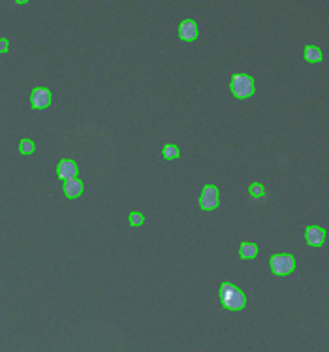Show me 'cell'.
<instances>
[{
  "mask_svg": "<svg viewBox=\"0 0 329 352\" xmlns=\"http://www.w3.org/2000/svg\"><path fill=\"white\" fill-rule=\"evenodd\" d=\"M220 300H222V305L226 309H230V311H239L247 303L245 294L237 287L230 285V283H224L220 287Z\"/></svg>",
  "mask_w": 329,
  "mask_h": 352,
  "instance_id": "cell-1",
  "label": "cell"
},
{
  "mask_svg": "<svg viewBox=\"0 0 329 352\" xmlns=\"http://www.w3.org/2000/svg\"><path fill=\"white\" fill-rule=\"evenodd\" d=\"M81 190H83V183H81L77 177H73V179H68L64 183V194L68 198H77L81 194Z\"/></svg>",
  "mask_w": 329,
  "mask_h": 352,
  "instance_id": "cell-9",
  "label": "cell"
},
{
  "mask_svg": "<svg viewBox=\"0 0 329 352\" xmlns=\"http://www.w3.org/2000/svg\"><path fill=\"white\" fill-rule=\"evenodd\" d=\"M34 149H36V145H34L32 139H21L19 151H21L23 155H30V153H34Z\"/></svg>",
  "mask_w": 329,
  "mask_h": 352,
  "instance_id": "cell-12",
  "label": "cell"
},
{
  "mask_svg": "<svg viewBox=\"0 0 329 352\" xmlns=\"http://www.w3.org/2000/svg\"><path fill=\"white\" fill-rule=\"evenodd\" d=\"M4 51H8V41L0 40V53H4Z\"/></svg>",
  "mask_w": 329,
  "mask_h": 352,
  "instance_id": "cell-16",
  "label": "cell"
},
{
  "mask_svg": "<svg viewBox=\"0 0 329 352\" xmlns=\"http://www.w3.org/2000/svg\"><path fill=\"white\" fill-rule=\"evenodd\" d=\"M130 224L132 226H141L143 224V215L137 213V211H132L130 213Z\"/></svg>",
  "mask_w": 329,
  "mask_h": 352,
  "instance_id": "cell-14",
  "label": "cell"
},
{
  "mask_svg": "<svg viewBox=\"0 0 329 352\" xmlns=\"http://www.w3.org/2000/svg\"><path fill=\"white\" fill-rule=\"evenodd\" d=\"M258 254V247L254 243H243L239 247V256L245 258V260H250V258H254Z\"/></svg>",
  "mask_w": 329,
  "mask_h": 352,
  "instance_id": "cell-10",
  "label": "cell"
},
{
  "mask_svg": "<svg viewBox=\"0 0 329 352\" xmlns=\"http://www.w3.org/2000/svg\"><path fill=\"white\" fill-rule=\"evenodd\" d=\"M305 238L307 241L311 243V245L318 247L324 243V239H326V232L322 228H318V226H309V228L305 230Z\"/></svg>",
  "mask_w": 329,
  "mask_h": 352,
  "instance_id": "cell-8",
  "label": "cell"
},
{
  "mask_svg": "<svg viewBox=\"0 0 329 352\" xmlns=\"http://www.w3.org/2000/svg\"><path fill=\"white\" fill-rule=\"evenodd\" d=\"M56 173H58L60 179L64 181L73 179V177H77V164L73 160H60L58 168H56Z\"/></svg>",
  "mask_w": 329,
  "mask_h": 352,
  "instance_id": "cell-6",
  "label": "cell"
},
{
  "mask_svg": "<svg viewBox=\"0 0 329 352\" xmlns=\"http://www.w3.org/2000/svg\"><path fill=\"white\" fill-rule=\"evenodd\" d=\"M164 156H166L168 160L177 158V156H179V147H177V145H166V147H164Z\"/></svg>",
  "mask_w": 329,
  "mask_h": 352,
  "instance_id": "cell-13",
  "label": "cell"
},
{
  "mask_svg": "<svg viewBox=\"0 0 329 352\" xmlns=\"http://www.w3.org/2000/svg\"><path fill=\"white\" fill-rule=\"evenodd\" d=\"M200 205L203 209H215L218 205V190L215 185H205V189L201 192L200 198Z\"/></svg>",
  "mask_w": 329,
  "mask_h": 352,
  "instance_id": "cell-5",
  "label": "cell"
},
{
  "mask_svg": "<svg viewBox=\"0 0 329 352\" xmlns=\"http://www.w3.org/2000/svg\"><path fill=\"white\" fill-rule=\"evenodd\" d=\"M30 104L34 109H45L51 104V90H47L45 87H38L32 90L30 94Z\"/></svg>",
  "mask_w": 329,
  "mask_h": 352,
  "instance_id": "cell-4",
  "label": "cell"
},
{
  "mask_svg": "<svg viewBox=\"0 0 329 352\" xmlns=\"http://www.w3.org/2000/svg\"><path fill=\"white\" fill-rule=\"evenodd\" d=\"M179 36L181 40L185 41H192L198 38V25L194 21H183L181 26H179Z\"/></svg>",
  "mask_w": 329,
  "mask_h": 352,
  "instance_id": "cell-7",
  "label": "cell"
},
{
  "mask_svg": "<svg viewBox=\"0 0 329 352\" xmlns=\"http://www.w3.org/2000/svg\"><path fill=\"white\" fill-rule=\"evenodd\" d=\"M17 4H26V2H28V0H15Z\"/></svg>",
  "mask_w": 329,
  "mask_h": 352,
  "instance_id": "cell-17",
  "label": "cell"
},
{
  "mask_svg": "<svg viewBox=\"0 0 329 352\" xmlns=\"http://www.w3.org/2000/svg\"><path fill=\"white\" fill-rule=\"evenodd\" d=\"M296 268V260L292 254H275L271 258V271L275 275H290Z\"/></svg>",
  "mask_w": 329,
  "mask_h": 352,
  "instance_id": "cell-3",
  "label": "cell"
},
{
  "mask_svg": "<svg viewBox=\"0 0 329 352\" xmlns=\"http://www.w3.org/2000/svg\"><path fill=\"white\" fill-rule=\"evenodd\" d=\"M250 194L254 198H262L264 196V187L260 185V183H254V185H250Z\"/></svg>",
  "mask_w": 329,
  "mask_h": 352,
  "instance_id": "cell-15",
  "label": "cell"
},
{
  "mask_svg": "<svg viewBox=\"0 0 329 352\" xmlns=\"http://www.w3.org/2000/svg\"><path fill=\"white\" fill-rule=\"evenodd\" d=\"M232 92L237 98H249L254 92V81L247 74H235L232 77Z\"/></svg>",
  "mask_w": 329,
  "mask_h": 352,
  "instance_id": "cell-2",
  "label": "cell"
},
{
  "mask_svg": "<svg viewBox=\"0 0 329 352\" xmlns=\"http://www.w3.org/2000/svg\"><path fill=\"white\" fill-rule=\"evenodd\" d=\"M305 58L309 62H320L322 60V51L318 47H314V45H309L305 49Z\"/></svg>",
  "mask_w": 329,
  "mask_h": 352,
  "instance_id": "cell-11",
  "label": "cell"
}]
</instances>
